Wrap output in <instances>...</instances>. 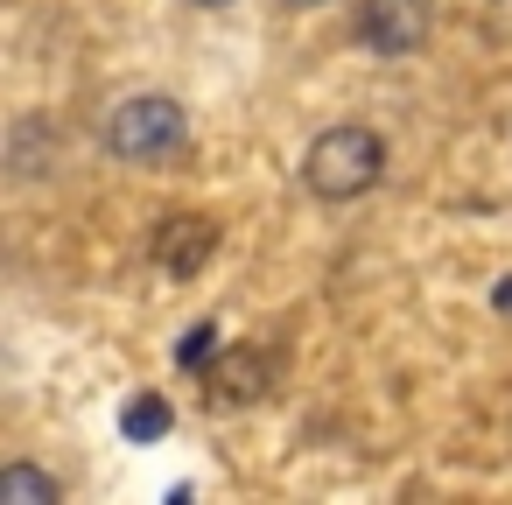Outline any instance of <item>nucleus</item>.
Here are the masks:
<instances>
[{"instance_id":"5","label":"nucleus","mask_w":512,"mask_h":505,"mask_svg":"<svg viewBox=\"0 0 512 505\" xmlns=\"http://www.w3.org/2000/svg\"><path fill=\"white\" fill-rule=\"evenodd\" d=\"M204 386H211V407H253L274 386V351L267 344H232L204 365Z\"/></svg>"},{"instance_id":"12","label":"nucleus","mask_w":512,"mask_h":505,"mask_svg":"<svg viewBox=\"0 0 512 505\" xmlns=\"http://www.w3.org/2000/svg\"><path fill=\"white\" fill-rule=\"evenodd\" d=\"M197 8H232V0H197Z\"/></svg>"},{"instance_id":"9","label":"nucleus","mask_w":512,"mask_h":505,"mask_svg":"<svg viewBox=\"0 0 512 505\" xmlns=\"http://www.w3.org/2000/svg\"><path fill=\"white\" fill-rule=\"evenodd\" d=\"M218 344H225V337H218V323H190V330H183V351H176V358H183V372H204V365L218 358Z\"/></svg>"},{"instance_id":"2","label":"nucleus","mask_w":512,"mask_h":505,"mask_svg":"<svg viewBox=\"0 0 512 505\" xmlns=\"http://www.w3.org/2000/svg\"><path fill=\"white\" fill-rule=\"evenodd\" d=\"M99 141L120 155V162H169L183 141H190V113L169 99V92H134L106 113Z\"/></svg>"},{"instance_id":"10","label":"nucleus","mask_w":512,"mask_h":505,"mask_svg":"<svg viewBox=\"0 0 512 505\" xmlns=\"http://www.w3.org/2000/svg\"><path fill=\"white\" fill-rule=\"evenodd\" d=\"M491 302H498V309H512V281H505V288H498V295H491Z\"/></svg>"},{"instance_id":"8","label":"nucleus","mask_w":512,"mask_h":505,"mask_svg":"<svg viewBox=\"0 0 512 505\" xmlns=\"http://www.w3.org/2000/svg\"><path fill=\"white\" fill-rule=\"evenodd\" d=\"M169 421H176V414H169V400H162V393H134V400H127V414H120V435H127V442H162V435H169Z\"/></svg>"},{"instance_id":"1","label":"nucleus","mask_w":512,"mask_h":505,"mask_svg":"<svg viewBox=\"0 0 512 505\" xmlns=\"http://www.w3.org/2000/svg\"><path fill=\"white\" fill-rule=\"evenodd\" d=\"M379 176H386V141H379L372 127H358V120L323 127V134L309 141V155H302V183H309V197H323V204H351V197H365Z\"/></svg>"},{"instance_id":"6","label":"nucleus","mask_w":512,"mask_h":505,"mask_svg":"<svg viewBox=\"0 0 512 505\" xmlns=\"http://www.w3.org/2000/svg\"><path fill=\"white\" fill-rule=\"evenodd\" d=\"M8 169H15L22 183L50 176V169H57V127L36 120V113H22V120L8 127Z\"/></svg>"},{"instance_id":"11","label":"nucleus","mask_w":512,"mask_h":505,"mask_svg":"<svg viewBox=\"0 0 512 505\" xmlns=\"http://www.w3.org/2000/svg\"><path fill=\"white\" fill-rule=\"evenodd\" d=\"M281 8H323V0H281Z\"/></svg>"},{"instance_id":"7","label":"nucleus","mask_w":512,"mask_h":505,"mask_svg":"<svg viewBox=\"0 0 512 505\" xmlns=\"http://www.w3.org/2000/svg\"><path fill=\"white\" fill-rule=\"evenodd\" d=\"M0 505H64V484L36 463H8L0 470Z\"/></svg>"},{"instance_id":"3","label":"nucleus","mask_w":512,"mask_h":505,"mask_svg":"<svg viewBox=\"0 0 512 505\" xmlns=\"http://www.w3.org/2000/svg\"><path fill=\"white\" fill-rule=\"evenodd\" d=\"M435 29V0H358V43L372 57H414Z\"/></svg>"},{"instance_id":"4","label":"nucleus","mask_w":512,"mask_h":505,"mask_svg":"<svg viewBox=\"0 0 512 505\" xmlns=\"http://www.w3.org/2000/svg\"><path fill=\"white\" fill-rule=\"evenodd\" d=\"M148 253H155V267H162L169 281H190V274H204V267H211V253H218V225H211L204 211L155 218V239H148Z\"/></svg>"}]
</instances>
